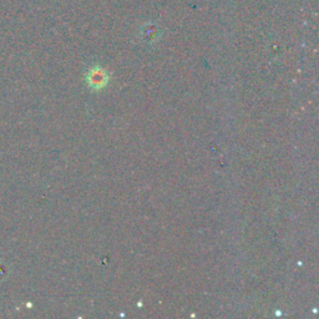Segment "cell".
I'll list each match as a JSON object with an SVG mask.
<instances>
[{
  "mask_svg": "<svg viewBox=\"0 0 319 319\" xmlns=\"http://www.w3.org/2000/svg\"><path fill=\"white\" fill-rule=\"evenodd\" d=\"M105 83H106V78L105 75H104L103 71L101 70L93 71V74H91L90 76L91 85L95 86V88H101V86H103Z\"/></svg>",
  "mask_w": 319,
  "mask_h": 319,
  "instance_id": "6da1fadb",
  "label": "cell"
}]
</instances>
